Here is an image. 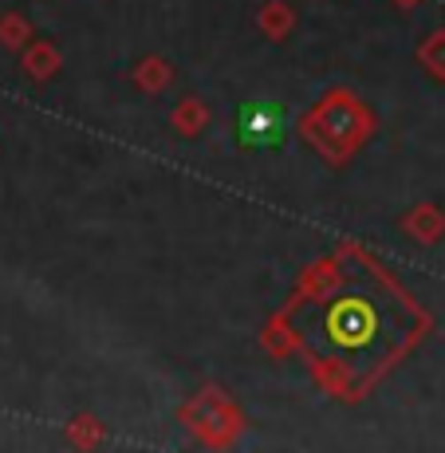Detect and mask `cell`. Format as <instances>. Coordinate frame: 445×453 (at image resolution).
<instances>
[]
</instances>
